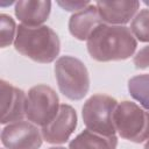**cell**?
Returning <instances> with one entry per match:
<instances>
[{
  "label": "cell",
  "instance_id": "obj_1",
  "mask_svg": "<svg viewBox=\"0 0 149 149\" xmlns=\"http://www.w3.org/2000/svg\"><path fill=\"white\" fill-rule=\"evenodd\" d=\"M90 56L98 62L125 61L134 55L137 41L126 26L101 23L86 41Z\"/></svg>",
  "mask_w": 149,
  "mask_h": 149
},
{
  "label": "cell",
  "instance_id": "obj_2",
  "mask_svg": "<svg viewBox=\"0 0 149 149\" xmlns=\"http://www.w3.org/2000/svg\"><path fill=\"white\" fill-rule=\"evenodd\" d=\"M13 44L19 54L42 64L54 62L61 51L59 37L48 26L19 24Z\"/></svg>",
  "mask_w": 149,
  "mask_h": 149
},
{
  "label": "cell",
  "instance_id": "obj_3",
  "mask_svg": "<svg viewBox=\"0 0 149 149\" xmlns=\"http://www.w3.org/2000/svg\"><path fill=\"white\" fill-rule=\"evenodd\" d=\"M59 92L70 100H81L90 90V74L85 64L73 56H61L55 64Z\"/></svg>",
  "mask_w": 149,
  "mask_h": 149
},
{
  "label": "cell",
  "instance_id": "obj_4",
  "mask_svg": "<svg viewBox=\"0 0 149 149\" xmlns=\"http://www.w3.org/2000/svg\"><path fill=\"white\" fill-rule=\"evenodd\" d=\"M113 122L122 139L134 143L149 140V112L133 101L123 100L118 104Z\"/></svg>",
  "mask_w": 149,
  "mask_h": 149
},
{
  "label": "cell",
  "instance_id": "obj_5",
  "mask_svg": "<svg viewBox=\"0 0 149 149\" xmlns=\"http://www.w3.org/2000/svg\"><path fill=\"white\" fill-rule=\"evenodd\" d=\"M116 99L106 94L91 95L83 106L81 116L87 129L104 136L115 135L113 114L118 106Z\"/></svg>",
  "mask_w": 149,
  "mask_h": 149
},
{
  "label": "cell",
  "instance_id": "obj_6",
  "mask_svg": "<svg viewBox=\"0 0 149 149\" xmlns=\"http://www.w3.org/2000/svg\"><path fill=\"white\" fill-rule=\"evenodd\" d=\"M58 94L48 85L40 84L33 86L27 94L26 118L36 126H47L59 111Z\"/></svg>",
  "mask_w": 149,
  "mask_h": 149
},
{
  "label": "cell",
  "instance_id": "obj_7",
  "mask_svg": "<svg viewBox=\"0 0 149 149\" xmlns=\"http://www.w3.org/2000/svg\"><path fill=\"white\" fill-rule=\"evenodd\" d=\"M42 133L30 121H15L2 128L1 143L6 149H40Z\"/></svg>",
  "mask_w": 149,
  "mask_h": 149
},
{
  "label": "cell",
  "instance_id": "obj_8",
  "mask_svg": "<svg viewBox=\"0 0 149 149\" xmlns=\"http://www.w3.org/2000/svg\"><path fill=\"white\" fill-rule=\"evenodd\" d=\"M77 127V113L76 109L68 105L62 104L55 119L43 126L41 129L42 137L47 143L50 144H63L65 143Z\"/></svg>",
  "mask_w": 149,
  "mask_h": 149
},
{
  "label": "cell",
  "instance_id": "obj_9",
  "mask_svg": "<svg viewBox=\"0 0 149 149\" xmlns=\"http://www.w3.org/2000/svg\"><path fill=\"white\" fill-rule=\"evenodd\" d=\"M1 123H12L21 121L26 116V101L27 94L19 87L1 79Z\"/></svg>",
  "mask_w": 149,
  "mask_h": 149
},
{
  "label": "cell",
  "instance_id": "obj_10",
  "mask_svg": "<svg viewBox=\"0 0 149 149\" xmlns=\"http://www.w3.org/2000/svg\"><path fill=\"white\" fill-rule=\"evenodd\" d=\"M102 22L112 26H123L136 15L140 8V1H98L95 3Z\"/></svg>",
  "mask_w": 149,
  "mask_h": 149
},
{
  "label": "cell",
  "instance_id": "obj_11",
  "mask_svg": "<svg viewBox=\"0 0 149 149\" xmlns=\"http://www.w3.org/2000/svg\"><path fill=\"white\" fill-rule=\"evenodd\" d=\"M102 22L95 5L90 3L86 8L73 13L69 19V31L79 41H87L93 30Z\"/></svg>",
  "mask_w": 149,
  "mask_h": 149
},
{
  "label": "cell",
  "instance_id": "obj_12",
  "mask_svg": "<svg viewBox=\"0 0 149 149\" xmlns=\"http://www.w3.org/2000/svg\"><path fill=\"white\" fill-rule=\"evenodd\" d=\"M51 12L50 1L41 0H21L15 2V16L28 27L43 26Z\"/></svg>",
  "mask_w": 149,
  "mask_h": 149
},
{
  "label": "cell",
  "instance_id": "obj_13",
  "mask_svg": "<svg viewBox=\"0 0 149 149\" xmlns=\"http://www.w3.org/2000/svg\"><path fill=\"white\" fill-rule=\"evenodd\" d=\"M116 146L115 135L104 136L86 128L69 143V149H116Z\"/></svg>",
  "mask_w": 149,
  "mask_h": 149
},
{
  "label": "cell",
  "instance_id": "obj_14",
  "mask_svg": "<svg viewBox=\"0 0 149 149\" xmlns=\"http://www.w3.org/2000/svg\"><path fill=\"white\" fill-rule=\"evenodd\" d=\"M129 94L149 111V73L137 74L128 80Z\"/></svg>",
  "mask_w": 149,
  "mask_h": 149
},
{
  "label": "cell",
  "instance_id": "obj_15",
  "mask_svg": "<svg viewBox=\"0 0 149 149\" xmlns=\"http://www.w3.org/2000/svg\"><path fill=\"white\" fill-rule=\"evenodd\" d=\"M130 31L140 42H149V8L141 9L133 17Z\"/></svg>",
  "mask_w": 149,
  "mask_h": 149
},
{
  "label": "cell",
  "instance_id": "obj_16",
  "mask_svg": "<svg viewBox=\"0 0 149 149\" xmlns=\"http://www.w3.org/2000/svg\"><path fill=\"white\" fill-rule=\"evenodd\" d=\"M0 33H1V48H6L14 43L16 37L17 27L13 17L8 14H0Z\"/></svg>",
  "mask_w": 149,
  "mask_h": 149
},
{
  "label": "cell",
  "instance_id": "obj_17",
  "mask_svg": "<svg viewBox=\"0 0 149 149\" xmlns=\"http://www.w3.org/2000/svg\"><path fill=\"white\" fill-rule=\"evenodd\" d=\"M133 63L136 69L149 68V44L140 49L133 58Z\"/></svg>",
  "mask_w": 149,
  "mask_h": 149
},
{
  "label": "cell",
  "instance_id": "obj_18",
  "mask_svg": "<svg viewBox=\"0 0 149 149\" xmlns=\"http://www.w3.org/2000/svg\"><path fill=\"white\" fill-rule=\"evenodd\" d=\"M57 5L61 6L64 10L68 12H79L84 8H86L90 2L88 1H71V0H65V1H57Z\"/></svg>",
  "mask_w": 149,
  "mask_h": 149
},
{
  "label": "cell",
  "instance_id": "obj_19",
  "mask_svg": "<svg viewBox=\"0 0 149 149\" xmlns=\"http://www.w3.org/2000/svg\"><path fill=\"white\" fill-rule=\"evenodd\" d=\"M144 149H149V140L146 141V143H144Z\"/></svg>",
  "mask_w": 149,
  "mask_h": 149
},
{
  "label": "cell",
  "instance_id": "obj_20",
  "mask_svg": "<svg viewBox=\"0 0 149 149\" xmlns=\"http://www.w3.org/2000/svg\"><path fill=\"white\" fill-rule=\"evenodd\" d=\"M49 149H66V148H64V147H51Z\"/></svg>",
  "mask_w": 149,
  "mask_h": 149
},
{
  "label": "cell",
  "instance_id": "obj_21",
  "mask_svg": "<svg viewBox=\"0 0 149 149\" xmlns=\"http://www.w3.org/2000/svg\"><path fill=\"white\" fill-rule=\"evenodd\" d=\"M144 3H146L147 6H149V1H148V0H144Z\"/></svg>",
  "mask_w": 149,
  "mask_h": 149
}]
</instances>
